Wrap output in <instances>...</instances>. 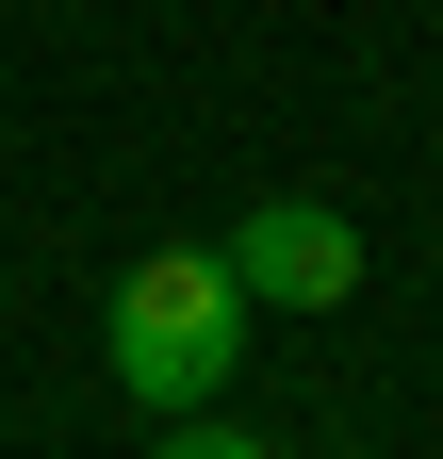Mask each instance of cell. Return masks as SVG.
<instances>
[{"label":"cell","mask_w":443,"mask_h":459,"mask_svg":"<svg viewBox=\"0 0 443 459\" xmlns=\"http://www.w3.org/2000/svg\"><path fill=\"white\" fill-rule=\"evenodd\" d=\"M230 279H247L263 312H345V296H361V230L328 213V197H247Z\"/></svg>","instance_id":"cell-2"},{"label":"cell","mask_w":443,"mask_h":459,"mask_svg":"<svg viewBox=\"0 0 443 459\" xmlns=\"http://www.w3.org/2000/svg\"><path fill=\"white\" fill-rule=\"evenodd\" d=\"M164 459H263V443H230V427H181V443H164Z\"/></svg>","instance_id":"cell-3"},{"label":"cell","mask_w":443,"mask_h":459,"mask_svg":"<svg viewBox=\"0 0 443 459\" xmlns=\"http://www.w3.org/2000/svg\"><path fill=\"white\" fill-rule=\"evenodd\" d=\"M230 344H247V279H230V247H148V263L116 279V394L197 411V394L230 377Z\"/></svg>","instance_id":"cell-1"}]
</instances>
